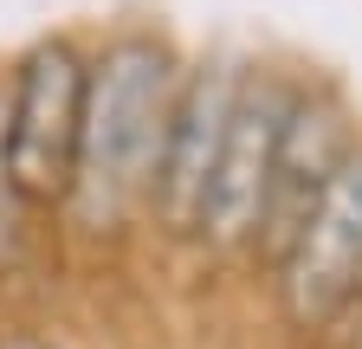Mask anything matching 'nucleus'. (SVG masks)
Instances as JSON below:
<instances>
[{"mask_svg": "<svg viewBox=\"0 0 362 349\" xmlns=\"http://www.w3.org/2000/svg\"><path fill=\"white\" fill-rule=\"evenodd\" d=\"M337 349H362V304H356V317H349V330H343V343Z\"/></svg>", "mask_w": 362, "mask_h": 349, "instance_id": "nucleus-9", "label": "nucleus"}, {"mask_svg": "<svg viewBox=\"0 0 362 349\" xmlns=\"http://www.w3.org/2000/svg\"><path fill=\"white\" fill-rule=\"evenodd\" d=\"M7 65V149H13V182L33 207V220L52 233L59 252V213L71 194V162H78V123H84V84H90V26H39L20 39Z\"/></svg>", "mask_w": 362, "mask_h": 349, "instance_id": "nucleus-2", "label": "nucleus"}, {"mask_svg": "<svg viewBox=\"0 0 362 349\" xmlns=\"http://www.w3.org/2000/svg\"><path fill=\"white\" fill-rule=\"evenodd\" d=\"M188 52L194 46L156 13H117L90 26V84L71 194L59 213V266L104 272L136 246H149V207Z\"/></svg>", "mask_w": 362, "mask_h": 349, "instance_id": "nucleus-1", "label": "nucleus"}, {"mask_svg": "<svg viewBox=\"0 0 362 349\" xmlns=\"http://www.w3.org/2000/svg\"><path fill=\"white\" fill-rule=\"evenodd\" d=\"M259 46L240 39H207L188 52L175 91V117H168V149H162V182H156V207H149V246L175 266H194V233H201V207L220 168V143L233 123L240 84Z\"/></svg>", "mask_w": 362, "mask_h": 349, "instance_id": "nucleus-5", "label": "nucleus"}, {"mask_svg": "<svg viewBox=\"0 0 362 349\" xmlns=\"http://www.w3.org/2000/svg\"><path fill=\"white\" fill-rule=\"evenodd\" d=\"M39 266H59L52 233L33 220V207L13 182V149H7V65H0V304H26V278Z\"/></svg>", "mask_w": 362, "mask_h": 349, "instance_id": "nucleus-7", "label": "nucleus"}, {"mask_svg": "<svg viewBox=\"0 0 362 349\" xmlns=\"http://www.w3.org/2000/svg\"><path fill=\"white\" fill-rule=\"evenodd\" d=\"M265 317L291 349H337L362 304V143L310 201L291 246L259 278Z\"/></svg>", "mask_w": 362, "mask_h": 349, "instance_id": "nucleus-4", "label": "nucleus"}, {"mask_svg": "<svg viewBox=\"0 0 362 349\" xmlns=\"http://www.w3.org/2000/svg\"><path fill=\"white\" fill-rule=\"evenodd\" d=\"M304 59L291 52H252L233 123L220 143V168L201 207V233H194V272L233 285H252V259H259V220H265V194H272V162H279V136L298 97Z\"/></svg>", "mask_w": 362, "mask_h": 349, "instance_id": "nucleus-3", "label": "nucleus"}, {"mask_svg": "<svg viewBox=\"0 0 362 349\" xmlns=\"http://www.w3.org/2000/svg\"><path fill=\"white\" fill-rule=\"evenodd\" d=\"M356 143H362V104L349 91V78L330 71V65H304L291 117H285V136H279V162H272V194H265V220H259L252 285L272 272V259L291 246L310 201L324 194V182L343 168V155Z\"/></svg>", "mask_w": 362, "mask_h": 349, "instance_id": "nucleus-6", "label": "nucleus"}, {"mask_svg": "<svg viewBox=\"0 0 362 349\" xmlns=\"http://www.w3.org/2000/svg\"><path fill=\"white\" fill-rule=\"evenodd\" d=\"M0 349H71V343L26 304H0Z\"/></svg>", "mask_w": 362, "mask_h": 349, "instance_id": "nucleus-8", "label": "nucleus"}]
</instances>
